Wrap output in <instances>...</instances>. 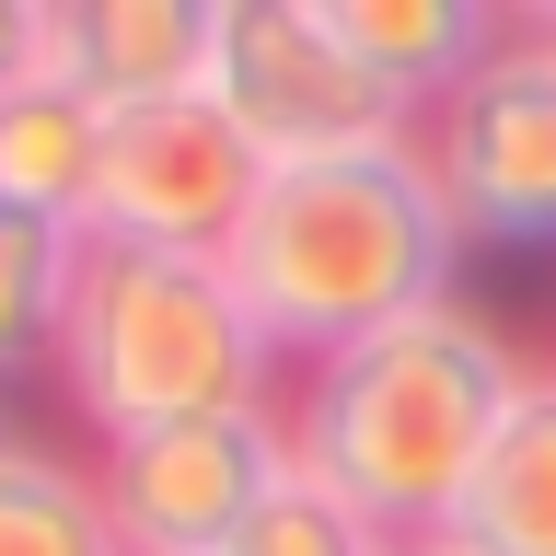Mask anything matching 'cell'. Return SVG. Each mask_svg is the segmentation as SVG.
Returning a JSON list of instances; mask_svg holds the SVG:
<instances>
[{
	"label": "cell",
	"instance_id": "1",
	"mask_svg": "<svg viewBox=\"0 0 556 556\" xmlns=\"http://www.w3.org/2000/svg\"><path fill=\"white\" fill-rule=\"evenodd\" d=\"M521 394H533V371L510 359V337L486 313L441 302L417 325H382V337L313 359L278 429H290V476L348 498L382 545H429V533H452Z\"/></svg>",
	"mask_w": 556,
	"mask_h": 556
},
{
	"label": "cell",
	"instance_id": "2",
	"mask_svg": "<svg viewBox=\"0 0 556 556\" xmlns=\"http://www.w3.org/2000/svg\"><path fill=\"white\" fill-rule=\"evenodd\" d=\"M220 267H232L243 313L267 325V348L313 371L382 325L441 313L452 267H464V220H452L429 151L394 139V151H337V163H278Z\"/></svg>",
	"mask_w": 556,
	"mask_h": 556
},
{
	"label": "cell",
	"instance_id": "3",
	"mask_svg": "<svg viewBox=\"0 0 556 556\" xmlns=\"http://www.w3.org/2000/svg\"><path fill=\"white\" fill-rule=\"evenodd\" d=\"M278 348L243 313L232 267L208 255H151V243L81 232V278H70L59 325V382L93 417V441H151V429H208V417L267 406Z\"/></svg>",
	"mask_w": 556,
	"mask_h": 556
},
{
	"label": "cell",
	"instance_id": "4",
	"mask_svg": "<svg viewBox=\"0 0 556 556\" xmlns=\"http://www.w3.org/2000/svg\"><path fill=\"white\" fill-rule=\"evenodd\" d=\"M208 93L255 151L278 163H337V151H394L429 116L394 104L371 70L337 47L325 0H220V59H208Z\"/></svg>",
	"mask_w": 556,
	"mask_h": 556
},
{
	"label": "cell",
	"instance_id": "5",
	"mask_svg": "<svg viewBox=\"0 0 556 556\" xmlns=\"http://www.w3.org/2000/svg\"><path fill=\"white\" fill-rule=\"evenodd\" d=\"M267 198V151L220 116V93H174L104 116V174H93V220L104 243H151V255H232L243 220Z\"/></svg>",
	"mask_w": 556,
	"mask_h": 556
},
{
	"label": "cell",
	"instance_id": "6",
	"mask_svg": "<svg viewBox=\"0 0 556 556\" xmlns=\"http://www.w3.org/2000/svg\"><path fill=\"white\" fill-rule=\"evenodd\" d=\"M464 243H556V24H510L498 59L417 128Z\"/></svg>",
	"mask_w": 556,
	"mask_h": 556
},
{
	"label": "cell",
	"instance_id": "7",
	"mask_svg": "<svg viewBox=\"0 0 556 556\" xmlns=\"http://www.w3.org/2000/svg\"><path fill=\"white\" fill-rule=\"evenodd\" d=\"M278 476H290V429L267 406L208 417V429H151V441H116L93 464L128 556H232V533L278 498Z\"/></svg>",
	"mask_w": 556,
	"mask_h": 556
},
{
	"label": "cell",
	"instance_id": "8",
	"mask_svg": "<svg viewBox=\"0 0 556 556\" xmlns=\"http://www.w3.org/2000/svg\"><path fill=\"white\" fill-rule=\"evenodd\" d=\"M208 59H220V0H59V70L104 116L208 93Z\"/></svg>",
	"mask_w": 556,
	"mask_h": 556
},
{
	"label": "cell",
	"instance_id": "9",
	"mask_svg": "<svg viewBox=\"0 0 556 556\" xmlns=\"http://www.w3.org/2000/svg\"><path fill=\"white\" fill-rule=\"evenodd\" d=\"M325 24H337V47L371 70L394 104H417V116H441V104L498 59V35H510L486 0H325Z\"/></svg>",
	"mask_w": 556,
	"mask_h": 556
},
{
	"label": "cell",
	"instance_id": "10",
	"mask_svg": "<svg viewBox=\"0 0 556 556\" xmlns=\"http://www.w3.org/2000/svg\"><path fill=\"white\" fill-rule=\"evenodd\" d=\"M93 174H104V104L70 81L59 59L0 93V208H35V220H93Z\"/></svg>",
	"mask_w": 556,
	"mask_h": 556
},
{
	"label": "cell",
	"instance_id": "11",
	"mask_svg": "<svg viewBox=\"0 0 556 556\" xmlns=\"http://www.w3.org/2000/svg\"><path fill=\"white\" fill-rule=\"evenodd\" d=\"M464 556H556V371L533 382L498 429V452L476 464L464 510H452Z\"/></svg>",
	"mask_w": 556,
	"mask_h": 556
},
{
	"label": "cell",
	"instance_id": "12",
	"mask_svg": "<svg viewBox=\"0 0 556 556\" xmlns=\"http://www.w3.org/2000/svg\"><path fill=\"white\" fill-rule=\"evenodd\" d=\"M70 278H81V232L70 220H35V208H0V382H24L35 359H59Z\"/></svg>",
	"mask_w": 556,
	"mask_h": 556
},
{
	"label": "cell",
	"instance_id": "13",
	"mask_svg": "<svg viewBox=\"0 0 556 556\" xmlns=\"http://www.w3.org/2000/svg\"><path fill=\"white\" fill-rule=\"evenodd\" d=\"M0 556H128V545L104 521V486L24 441L0 452Z\"/></svg>",
	"mask_w": 556,
	"mask_h": 556
},
{
	"label": "cell",
	"instance_id": "14",
	"mask_svg": "<svg viewBox=\"0 0 556 556\" xmlns=\"http://www.w3.org/2000/svg\"><path fill=\"white\" fill-rule=\"evenodd\" d=\"M232 556H382V533L348 498H325L313 476H278V498L232 533Z\"/></svg>",
	"mask_w": 556,
	"mask_h": 556
},
{
	"label": "cell",
	"instance_id": "15",
	"mask_svg": "<svg viewBox=\"0 0 556 556\" xmlns=\"http://www.w3.org/2000/svg\"><path fill=\"white\" fill-rule=\"evenodd\" d=\"M59 59V0H0V93Z\"/></svg>",
	"mask_w": 556,
	"mask_h": 556
},
{
	"label": "cell",
	"instance_id": "16",
	"mask_svg": "<svg viewBox=\"0 0 556 556\" xmlns=\"http://www.w3.org/2000/svg\"><path fill=\"white\" fill-rule=\"evenodd\" d=\"M382 556H464V545H452V533H429V545H382Z\"/></svg>",
	"mask_w": 556,
	"mask_h": 556
}]
</instances>
